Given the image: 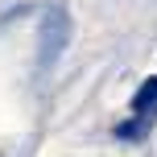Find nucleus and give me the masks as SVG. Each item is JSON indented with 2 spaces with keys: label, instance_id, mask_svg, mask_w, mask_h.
<instances>
[{
  "label": "nucleus",
  "instance_id": "nucleus-2",
  "mask_svg": "<svg viewBox=\"0 0 157 157\" xmlns=\"http://www.w3.org/2000/svg\"><path fill=\"white\" fill-rule=\"evenodd\" d=\"M132 116H145V120L157 116V75L145 78V83L136 87V95H132Z\"/></svg>",
  "mask_w": 157,
  "mask_h": 157
},
{
  "label": "nucleus",
  "instance_id": "nucleus-3",
  "mask_svg": "<svg viewBox=\"0 0 157 157\" xmlns=\"http://www.w3.org/2000/svg\"><path fill=\"white\" fill-rule=\"evenodd\" d=\"M149 124H153V120L136 116V120H128V124H116V136H120V141H136V136H141V132H145Z\"/></svg>",
  "mask_w": 157,
  "mask_h": 157
},
{
  "label": "nucleus",
  "instance_id": "nucleus-1",
  "mask_svg": "<svg viewBox=\"0 0 157 157\" xmlns=\"http://www.w3.org/2000/svg\"><path fill=\"white\" fill-rule=\"evenodd\" d=\"M66 41H71V13H66V4H54L41 13L37 25V71H50L62 58Z\"/></svg>",
  "mask_w": 157,
  "mask_h": 157
}]
</instances>
